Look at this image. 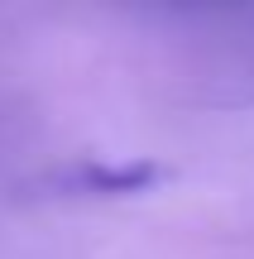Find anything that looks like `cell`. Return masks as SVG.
<instances>
[{
    "instance_id": "1",
    "label": "cell",
    "mask_w": 254,
    "mask_h": 259,
    "mask_svg": "<svg viewBox=\"0 0 254 259\" xmlns=\"http://www.w3.org/2000/svg\"><path fill=\"white\" fill-rule=\"evenodd\" d=\"M168 168L149 163V158H130V163H106V158H86V163H67L48 178L58 197H130L149 192L154 183H163Z\"/></svg>"
}]
</instances>
